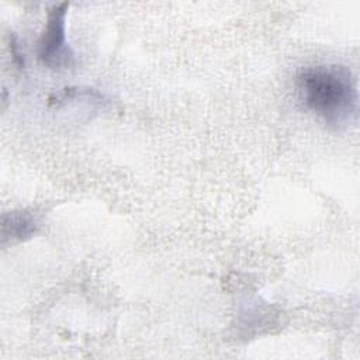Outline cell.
I'll use <instances>...</instances> for the list:
<instances>
[{
  "mask_svg": "<svg viewBox=\"0 0 360 360\" xmlns=\"http://www.w3.org/2000/svg\"><path fill=\"white\" fill-rule=\"evenodd\" d=\"M295 89L304 107L326 124L343 127L357 114V87L347 66H305L295 76Z\"/></svg>",
  "mask_w": 360,
  "mask_h": 360,
  "instance_id": "6da1fadb",
  "label": "cell"
},
{
  "mask_svg": "<svg viewBox=\"0 0 360 360\" xmlns=\"http://www.w3.org/2000/svg\"><path fill=\"white\" fill-rule=\"evenodd\" d=\"M69 3L52 4L46 13L45 28L38 41L39 62L53 70L69 69L75 65V52L66 41V15Z\"/></svg>",
  "mask_w": 360,
  "mask_h": 360,
  "instance_id": "7a4b0ae2",
  "label": "cell"
},
{
  "mask_svg": "<svg viewBox=\"0 0 360 360\" xmlns=\"http://www.w3.org/2000/svg\"><path fill=\"white\" fill-rule=\"evenodd\" d=\"M39 221L37 214L28 210H14L1 215L0 236L1 245L17 243L30 239L38 229Z\"/></svg>",
  "mask_w": 360,
  "mask_h": 360,
  "instance_id": "3957f363",
  "label": "cell"
},
{
  "mask_svg": "<svg viewBox=\"0 0 360 360\" xmlns=\"http://www.w3.org/2000/svg\"><path fill=\"white\" fill-rule=\"evenodd\" d=\"M10 51H11V55L14 58V62L18 65V66H24V58L22 55L18 52V45H17V41H15V37L11 35L10 37Z\"/></svg>",
  "mask_w": 360,
  "mask_h": 360,
  "instance_id": "277c9868",
  "label": "cell"
}]
</instances>
